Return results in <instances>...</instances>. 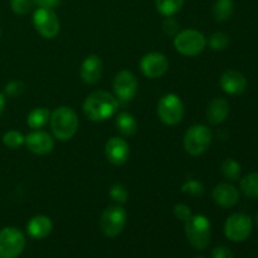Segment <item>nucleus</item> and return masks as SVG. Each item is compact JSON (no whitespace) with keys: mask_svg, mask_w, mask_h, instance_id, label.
<instances>
[{"mask_svg":"<svg viewBox=\"0 0 258 258\" xmlns=\"http://www.w3.org/2000/svg\"><path fill=\"white\" fill-rule=\"evenodd\" d=\"M105 154L111 164L122 165L130 156V148H128L126 140L118 138V136H113V138L108 139V141L106 143Z\"/></svg>","mask_w":258,"mask_h":258,"instance_id":"4468645a","label":"nucleus"},{"mask_svg":"<svg viewBox=\"0 0 258 258\" xmlns=\"http://www.w3.org/2000/svg\"><path fill=\"white\" fill-rule=\"evenodd\" d=\"M110 197L117 203H125L128 198V191L122 184H113L110 189Z\"/></svg>","mask_w":258,"mask_h":258,"instance_id":"c85d7f7f","label":"nucleus"},{"mask_svg":"<svg viewBox=\"0 0 258 258\" xmlns=\"http://www.w3.org/2000/svg\"><path fill=\"white\" fill-rule=\"evenodd\" d=\"M233 12V0H217L213 5V17L217 22H227Z\"/></svg>","mask_w":258,"mask_h":258,"instance_id":"5701e85b","label":"nucleus"},{"mask_svg":"<svg viewBox=\"0 0 258 258\" xmlns=\"http://www.w3.org/2000/svg\"><path fill=\"white\" fill-rule=\"evenodd\" d=\"M194 258H204V257H202V256H198V257H194Z\"/></svg>","mask_w":258,"mask_h":258,"instance_id":"4c0bfd02","label":"nucleus"},{"mask_svg":"<svg viewBox=\"0 0 258 258\" xmlns=\"http://www.w3.org/2000/svg\"><path fill=\"white\" fill-rule=\"evenodd\" d=\"M158 116L166 125H176L184 116V105L179 96L168 93L163 96L158 103Z\"/></svg>","mask_w":258,"mask_h":258,"instance_id":"1a4fd4ad","label":"nucleus"},{"mask_svg":"<svg viewBox=\"0 0 258 258\" xmlns=\"http://www.w3.org/2000/svg\"><path fill=\"white\" fill-rule=\"evenodd\" d=\"M5 108V96L0 92V117H2L3 112H4Z\"/></svg>","mask_w":258,"mask_h":258,"instance_id":"c9c22d12","label":"nucleus"},{"mask_svg":"<svg viewBox=\"0 0 258 258\" xmlns=\"http://www.w3.org/2000/svg\"><path fill=\"white\" fill-rule=\"evenodd\" d=\"M212 144V131L206 125H193L184 136V149L191 156L206 153Z\"/></svg>","mask_w":258,"mask_h":258,"instance_id":"39448f33","label":"nucleus"},{"mask_svg":"<svg viewBox=\"0 0 258 258\" xmlns=\"http://www.w3.org/2000/svg\"><path fill=\"white\" fill-rule=\"evenodd\" d=\"M140 70L145 77L159 78L169 70V60L166 55L159 52H151L144 55L140 60Z\"/></svg>","mask_w":258,"mask_h":258,"instance_id":"f8f14e48","label":"nucleus"},{"mask_svg":"<svg viewBox=\"0 0 258 258\" xmlns=\"http://www.w3.org/2000/svg\"><path fill=\"white\" fill-rule=\"evenodd\" d=\"M38 7L48 8V9H54L59 5L60 0H37Z\"/></svg>","mask_w":258,"mask_h":258,"instance_id":"f704fd0d","label":"nucleus"},{"mask_svg":"<svg viewBox=\"0 0 258 258\" xmlns=\"http://www.w3.org/2000/svg\"><path fill=\"white\" fill-rule=\"evenodd\" d=\"M184 0H155V7L164 17H173L183 8Z\"/></svg>","mask_w":258,"mask_h":258,"instance_id":"393cba45","label":"nucleus"},{"mask_svg":"<svg viewBox=\"0 0 258 258\" xmlns=\"http://www.w3.org/2000/svg\"><path fill=\"white\" fill-rule=\"evenodd\" d=\"M117 98L106 91H95L90 93L83 102L86 117L95 122H102L111 118L117 112Z\"/></svg>","mask_w":258,"mask_h":258,"instance_id":"f257e3e1","label":"nucleus"},{"mask_svg":"<svg viewBox=\"0 0 258 258\" xmlns=\"http://www.w3.org/2000/svg\"><path fill=\"white\" fill-rule=\"evenodd\" d=\"M256 223H257V226H258V214H257V217H256Z\"/></svg>","mask_w":258,"mask_h":258,"instance_id":"e433bc0d","label":"nucleus"},{"mask_svg":"<svg viewBox=\"0 0 258 258\" xmlns=\"http://www.w3.org/2000/svg\"><path fill=\"white\" fill-rule=\"evenodd\" d=\"M212 258H234V254L228 247L218 246L212 251Z\"/></svg>","mask_w":258,"mask_h":258,"instance_id":"473e14b6","label":"nucleus"},{"mask_svg":"<svg viewBox=\"0 0 258 258\" xmlns=\"http://www.w3.org/2000/svg\"><path fill=\"white\" fill-rule=\"evenodd\" d=\"M24 91V83L22 81H10L7 86H5V93L9 97H18Z\"/></svg>","mask_w":258,"mask_h":258,"instance_id":"7c9ffc66","label":"nucleus"},{"mask_svg":"<svg viewBox=\"0 0 258 258\" xmlns=\"http://www.w3.org/2000/svg\"><path fill=\"white\" fill-rule=\"evenodd\" d=\"M25 145L28 150L37 155H47L54 148V140L45 131L34 130L25 136Z\"/></svg>","mask_w":258,"mask_h":258,"instance_id":"ddd939ff","label":"nucleus"},{"mask_svg":"<svg viewBox=\"0 0 258 258\" xmlns=\"http://www.w3.org/2000/svg\"><path fill=\"white\" fill-rule=\"evenodd\" d=\"M127 213L121 206H110L102 212L100 218V228L106 237L115 238L125 228Z\"/></svg>","mask_w":258,"mask_h":258,"instance_id":"423d86ee","label":"nucleus"},{"mask_svg":"<svg viewBox=\"0 0 258 258\" xmlns=\"http://www.w3.org/2000/svg\"><path fill=\"white\" fill-rule=\"evenodd\" d=\"M181 191L186 194H191V196H202L204 193L203 184L199 180L191 179V180L185 181L181 186Z\"/></svg>","mask_w":258,"mask_h":258,"instance_id":"c756f323","label":"nucleus"},{"mask_svg":"<svg viewBox=\"0 0 258 258\" xmlns=\"http://www.w3.org/2000/svg\"><path fill=\"white\" fill-rule=\"evenodd\" d=\"M212 197L216 204L222 208H232L239 201V191L234 185L229 183H221L213 189Z\"/></svg>","mask_w":258,"mask_h":258,"instance_id":"f3484780","label":"nucleus"},{"mask_svg":"<svg viewBox=\"0 0 258 258\" xmlns=\"http://www.w3.org/2000/svg\"><path fill=\"white\" fill-rule=\"evenodd\" d=\"M163 28L164 32H165L166 34L171 35L173 33L176 32V29H178V23H176V20H174L171 17H166V20L164 22Z\"/></svg>","mask_w":258,"mask_h":258,"instance_id":"72a5a7b5","label":"nucleus"},{"mask_svg":"<svg viewBox=\"0 0 258 258\" xmlns=\"http://www.w3.org/2000/svg\"><path fill=\"white\" fill-rule=\"evenodd\" d=\"M53 229L52 221L47 216H35L28 222L27 232L32 238L43 239L50 234Z\"/></svg>","mask_w":258,"mask_h":258,"instance_id":"6ab92c4d","label":"nucleus"},{"mask_svg":"<svg viewBox=\"0 0 258 258\" xmlns=\"http://www.w3.org/2000/svg\"><path fill=\"white\" fill-rule=\"evenodd\" d=\"M33 23L37 29V32L42 35L43 38L52 39L57 37L59 33V19L53 9L48 8H38L33 15Z\"/></svg>","mask_w":258,"mask_h":258,"instance_id":"9d476101","label":"nucleus"},{"mask_svg":"<svg viewBox=\"0 0 258 258\" xmlns=\"http://www.w3.org/2000/svg\"><path fill=\"white\" fill-rule=\"evenodd\" d=\"M208 43L212 49L217 50V52H221V50H224L228 48L231 40H229V35L227 33L216 32L211 35Z\"/></svg>","mask_w":258,"mask_h":258,"instance_id":"a878e982","label":"nucleus"},{"mask_svg":"<svg viewBox=\"0 0 258 258\" xmlns=\"http://www.w3.org/2000/svg\"><path fill=\"white\" fill-rule=\"evenodd\" d=\"M185 223V236L196 249H206L211 242V222L206 216H191Z\"/></svg>","mask_w":258,"mask_h":258,"instance_id":"7ed1b4c3","label":"nucleus"},{"mask_svg":"<svg viewBox=\"0 0 258 258\" xmlns=\"http://www.w3.org/2000/svg\"><path fill=\"white\" fill-rule=\"evenodd\" d=\"M207 120L211 125H219L229 115V103L228 101L224 98L217 97L209 102L208 107H207Z\"/></svg>","mask_w":258,"mask_h":258,"instance_id":"a211bd4d","label":"nucleus"},{"mask_svg":"<svg viewBox=\"0 0 258 258\" xmlns=\"http://www.w3.org/2000/svg\"><path fill=\"white\" fill-rule=\"evenodd\" d=\"M102 70L103 64L101 58L96 54H91L86 57L81 64V78L87 85H95L100 81L101 76H102Z\"/></svg>","mask_w":258,"mask_h":258,"instance_id":"dca6fc26","label":"nucleus"},{"mask_svg":"<svg viewBox=\"0 0 258 258\" xmlns=\"http://www.w3.org/2000/svg\"><path fill=\"white\" fill-rule=\"evenodd\" d=\"M38 5L37 0H10V7L15 14L24 15Z\"/></svg>","mask_w":258,"mask_h":258,"instance_id":"cd10ccee","label":"nucleus"},{"mask_svg":"<svg viewBox=\"0 0 258 258\" xmlns=\"http://www.w3.org/2000/svg\"><path fill=\"white\" fill-rule=\"evenodd\" d=\"M174 216L179 219V221H188L193 214H191L190 208L186 204H176L174 207Z\"/></svg>","mask_w":258,"mask_h":258,"instance_id":"2f4dec72","label":"nucleus"},{"mask_svg":"<svg viewBox=\"0 0 258 258\" xmlns=\"http://www.w3.org/2000/svg\"><path fill=\"white\" fill-rule=\"evenodd\" d=\"M239 189L249 199H258V173L247 174L239 181Z\"/></svg>","mask_w":258,"mask_h":258,"instance_id":"4be33fe9","label":"nucleus"},{"mask_svg":"<svg viewBox=\"0 0 258 258\" xmlns=\"http://www.w3.org/2000/svg\"><path fill=\"white\" fill-rule=\"evenodd\" d=\"M0 35H2V30H0Z\"/></svg>","mask_w":258,"mask_h":258,"instance_id":"58836bf2","label":"nucleus"},{"mask_svg":"<svg viewBox=\"0 0 258 258\" xmlns=\"http://www.w3.org/2000/svg\"><path fill=\"white\" fill-rule=\"evenodd\" d=\"M3 143L9 149H18L25 143V136L17 130H9L3 135Z\"/></svg>","mask_w":258,"mask_h":258,"instance_id":"bb28decb","label":"nucleus"},{"mask_svg":"<svg viewBox=\"0 0 258 258\" xmlns=\"http://www.w3.org/2000/svg\"><path fill=\"white\" fill-rule=\"evenodd\" d=\"M116 127L123 136H133L138 131V121L131 113L120 112L116 116Z\"/></svg>","mask_w":258,"mask_h":258,"instance_id":"aec40b11","label":"nucleus"},{"mask_svg":"<svg viewBox=\"0 0 258 258\" xmlns=\"http://www.w3.org/2000/svg\"><path fill=\"white\" fill-rule=\"evenodd\" d=\"M221 171L226 179L231 181H237L241 179L242 168L241 164L234 159H226L221 165Z\"/></svg>","mask_w":258,"mask_h":258,"instance_id":"b1692460","label":"nucleus"},{"mask_svg":"<svg viewBox=\"0 0 258 258\" xmlns=\"http://www.w3.org/2000/svg\"><path fill=\"white\" fill-rule=\"evenodd\" d=\"M253 222L244 213H234L227 218L224 223V234L232 242H243L251 236Z\"/></svg>","mask_w":258,"mask_h":258,"instance_id":"6e6552de","label":"nucleus"},{"mask_svg":"<svg viewBox=\"0 0 258 258\" xmlns=\"http://www.w3.org/2000/svg\"><path fill=\"white\" fill-rule=\"evenodd\" d=\"M139 90L138 78L130 71H121L113 80V92L120 102H130Z\"/></svg>","mask_w":258,"mask_h":258,"instance_id":"9b49d317","label":"nucleus"},{"mask_svg":"<svg viewBox=\"0 0 258 258\" xmlns=\"http://www.w3.org/2000/svg\"><path fill=\"white\" fill-rule=\"evenodd\" d=\"M219 85H221V88L227 95L237 96L246 91L247 80L244 75H242L238 71L228 70L221 76Z\"/></svg>","mask_w":258,"mask_h":258,"instance_id":"2eb2a0df","label":"nucleus"},{"mask_svg":"<svg viewBox=\"0 0 258 258\" xmlns=\"http://www.w3.org/2000/svg\"><path fill=\"white\" fill-rule=\"evenodd\" d=\"M50 127L55 139L59 141H68L76 135L78 130V117L75 111L67 106L55 108L50 115Z\"/></svg>","mask_w":258,"mask_h":258,"instance_id":"f03ea898","label":"nucleus"},{"mask_svg":"<svg viewBox=\"0 0 258 258\" xmlns=\"http://www.w3.org/2000/svg\"><path fill=\"white\" fill-rule=\"evenodd\" d=\"M174 47L180 54L196 57L207 47V39L203 33L196 29H185L179 32L174 39Z\"/></svg>","mask_w":258,"mask_h":258,"instance_id":"20e7f679","label":"nucleus"},{"mask_svg":"<svg viewBox=\"0 0 258 258\" xmlns=\"http://www.w3.org/2000/svg\"><path fill=\"white\" fill-rule=\"evenodd\" d=\"M50 120V112L48 108L45 107H38L30 111L29 115L27 117V123L30 128L33 130H39V128L44 127Z\"/></svg>","mask_w":258,"mask_h":258,"instance_id":"412c9836","label":"nucleus"},{"mask_svg":"<svg viewBox=\"0 0 258 258\" xmlns=\"http://www.w3.org/2000/svg\"><path fill=\"white\" fill-rule=\"evenodd\" d=\"M25 248V237L14 227L0 231V258H18Z\"/></svg>","mask_w":258,"mask_h":258,"instance_id":"0eeeda50","label":"nucleus"}]
</instances>
